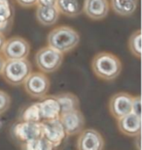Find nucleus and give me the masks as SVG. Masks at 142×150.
<instances>
[{
  "label": "nucleus",
  "instance_id": "f257e3e1",
  "mask_svg": "<svg viewBox=\"0 0 142 150\" xmlns=\"http://www.w3.org/2000/svg\"><path fill=\"white\" fill-rule=\"evenodd\" d=\"M92 70L95 76L105 81H114L121 75L122 61L117 55L108 52L96 53L92 60Z\"/></svg>",
  "mask_w": 142,
  "mask_h": 150
},
{
  "label": "nucleus",
  "instance_id": "f03ea898",
  "mask_svg": "<svg viewBox=\"0 0 142 150\" xmlns=\"http://www.w3.org/2000/svg\"><path fill=\"white\" fill-rule=\"evenodd\" d=\"M80 43L78 31L68 25H60L53 28L47 36V46L60 53H68L75 50Z\"/></svg>",
  "mask_w": 142,
  "mask_h": 150
},
{
  "label": "nucleus",
  "instance_id": "7ed1b4c3",
  "mask_svg": "<svg viewBox=\"0 0 142 150\" xmlns=\"http://www.w3.org/2000/svg\"><path fill=\"white\" fill-rule=\"evenodd\" d=\"M32 73L31 62L27 58L20 60H6L1 76L8 84L22 85Z\"/></svg>",
  "mask_w": 142,
  "mask_h": 150
},
{
  "label": "nucleus",
  "instance_id": "20e7f679",
  "mask_svg": "<svg viewBox=\"0 0 142 150\" xmlns=\"http://www.w3.org/2000/svg\"><path fill=\"white\" fill-rule=\"evenodd\" d=\"M34 61L40 72L52 74L60 68L63 62V54L49 46H45L36 52Z\"/></svg>",
  "mask_w": 142,
  "mask_h": 150
},
{
  "label": "nucleus",
  "instance_id": "39448f33",
  "mask_svg": "<svg viewBox=\"0 0 142 150\" xmlns=\"http://www.w3.org/2000/svg\"><path fill=\"white\" fill-rule=\"evenodd\" d=\"M24 89L31 98L43 99L49 93L51 87L50 79L42 72H32L24 83Z\"/></svg>",
  "mask_w": 142,
  "mask_h": 150
},
{
  "label": "nucleus",
  "instance_id": "423d86ee",
  "mask_svg": "<svg viewBox=\"0 0 142 150\" xmlns=\"http://www.w3.org/2000/svg\"><path fill=\"white\" fill-rule=\"evenodd\" d=\"M30 53V44L21 36H13L6 39L1 54L5 60H20L27 58Z\"/></svg>",
  "mask_w": 142,
  "mask_h": 150
},
{
  "label": "nucleus",
  "instance_id": "0eeeda50",
  "mask_svg": "<svg viewBox=\"0 0 142 150\" xmlns=\"http://www.w3.org/2000/svg\"><path fill=\"white\" fill-rule=\"evenodd\" d=\"M10 134L13 139L22 144L29 140L42 138L41 124L40 122L18 121L12 125Z\"/></svg>",
  "mask_w": 142,
  "mask_h": 150
},
{
  "label": "nucleus",
  "instance_id": "6e6552de",
  "mask_svg": "<svg viewBox=\"0 0 142 150\" xmlns=\"http://www.w3.org/2000/svg\"><path fill=\"white\" fill-rule=\"evenodd\" d=\"M133 96L127 92H118L112 95L108 103L110 114L115 119H120L131 112Z\"/></svg>",
  "mask_w": 142,
  "mask_h": 150
},
{
  "label": "nucleus",
  "instance_id": "1a4fd4ad",
  "mask_svg": "<svg viewBox=\"0 0 142 150\" xmlns=\"http://www.w3.org/2000/svg\"><path fill=\"white\" fill-rule=\"evenodd\" d=\"M76 147L77 150H103L105 142L98 131L95 129H85L78 134Z\"/></svg>",
  "mask_w": 142,
  "mask_h": 150
},
{
  "label": "nucleus",
  "instance_id": "9d476101",
  "mask_svg": "<svg viewBox=\"0 0 142 150\" xmlns=\"http://www.w3.org/2000/svg\"><path fill=\"white\" fill-rule=\"evenodd\" d=\"M40 124L42 137L46 139L48 142H50L53 145L59 147L66 137L65 131L59 118L52 120H42L40 121Z\"/></svg>",
  "mask_w": 142,
  "mask_h": 150
},
{
  "label": "nucleus",
  "instance_id": "9b49d317",
  "mask_svg": "<svg viewBox=\"0 0 142 150\" xmlns=\"http://www.w3.org/2000/svg\"><path fill=\"white\" fill-rule=\"evenodd\" d=\"M60 121L65 131L66 136L78 135L85 127V116L80 110L66 112L60 115Z\"/></svg>",
  "mask_w": 142,
  "mask_h": 150
},
{
  "label": "nucleus",
  "instance_id": "f8f14e48",
  "mask_svg": "<svg viewBox=\"0 0 142 150\" xmlns=\"http://www.w3.org/2000/svg\"><path fill=\"white\" fill-rule=\"evenodd\" d=\"M110 11L109 0H85L83 13L92 21H102Z\"/></svg>",
  "mask_w": 142,
  "mask_h": 150
},
{
  "label": "nucleus",
  "instance_id": "ddd939ff",
  "mask_svg": "<svg viewBox=\"0 0 142 150\" xmlns=\"http://www.w3.org/2000/svg\"><path fill=\"white\" fill-rule=\"evenodd\" d=\"M117 127L123 135L135 138L141 134V116L128 113L117 120Z\"/></svg>",
  "mask_w": 142,
  "mask_h": 150
},
{
  "label": "nucleus",
  "instance_id": "4468645a",
  "mask_svg": "<svg viewBox=\"0 0 142 150\" xmlns=\"http://www.w3.org/2000/svg\"><path fill=\"white\" fill-rule=\"evenodd\" d=\"M42 120L57 119L60 115V105L55 96H46L38 102ZM41 120V121H42Z\"/></svg>",
  "mask_w": 142,
  "mask_h": 150
},
{
  "label": "nucleus",
  "instance_id": "2eb2a0df",
  "mask_svg": "<svg viewBox=\"0 0 142 150\" xmlns=\"http://www.w3.org/2000/svg\"><path fill=\"white\" fill-rule=\"evenodd\" d=\"M15 17V9L11 0H0V32L7 34L11 31Z\"/></svg>",
  "mask_w": 142,
  "mask_h": 150
},
{
  "label": "nucleus",
  "instance_id": "dca6fc26",
  "mask_svg": "<svg viewBox=\"0 0 142 150\" xmlns=\"http://www.w3.org/2000/svg\"><path fill=\"white\" fill-rule=\"evenodd\" d=\"M85 0H57L56 6L60 14L65 17L76 18L83 14Z\"/></svg>",
  "mask_w": 142,
  "mask_h": 150
},
{
  "label": "nucleus",
  "instance_id": "f3484780",
  "mask_svg": "<svg viewBox=\"0 0 142 150\" xmlns=\"http://www.w3.org/2000/svg\"><path fill=\"white\" fill-rule=\"evenodd\" d=\"M60 11L57 6L53 7H39L37 6L35 11V17L37 21L43 26H52L57 22L60 18Z\"/></svg>",
  "mask_w": 142,
  "mask_h": 150
},
{
  "label": "nucleus",
  "instance_id": "a211bd4d",
  "mask_svg": "<svg viewBox=\"0 0 142 150\" xmlns=\"http://www.w3.org/2000/svg\"><path fill=\"white\" fill-rule=\"evenodd\" d=\"M109 5L116 15L131 17L137 10L138 0H110Z\"/></svg>",
  "mask_w": 142,
  "mask_h": 150
},
{
  "label": "nucleus",
  "instance_id": "6ab92c4d",
  "mask_svg": "<svg viewBox=\"0 0 142 150\" xmlns=\"http://www.w3.org/2000/svg\"><path fill=\"white\" fill-rule=\"evenodd\" d=\"M54 96L56 97L57 103L60 105V114L79 110L80 101L75 94L70 93V92H62V93L54 95Z\"/></svg>",
  "mask_w": 142,
  "mask_h": 150
},
{
  "label": "nucleus",
  "instance_id": "aec40b11",
  "mask_svg": "<svg viewBox=\"0 0 142 150\" xmlns=\"http://www.w3.org/2000/svg\"><path fill=\"white\" fill-rule=\"evenodd\" d=\"M41 120L38 103L31 104L27 108H22L19 117V121H25V122H40Z\"/></svg>",
  "mask_w": 142,
  "mask_h": 150
},
{
  "label": "nucleus",
  "instance_id": "412c9836",
  "mask_svg": "<svg viewBox=\"0 0 142 150\" xmlns=\"http://www.w3.org/2000/svg\"><path fill=\"white\" fill-rule=\"evenodd\" d=\"M21 150H57V147L42 137L40 139L22 143Z\"/></svg>",
  "mask_w": 142,
  "mask_h": 150
},
{
  "label": "nucleus",
  "instance_id": "4be33fe9",
  "mask_svg": "<svg viewBox=\"0 0 142 150\" xmlns=\"http://www.w3.org/2000/svg\"><path fill=\"white\" fill-rule=\"evenodd\" d=\"M128 47L131 53L134 57L139 59L141 57V30L133 31L128 38Z\"/></svg>",
  "mask_w": 142,
  "mask_h": 150
},
{
  "label": "nucleus",
  "instance_id": "5701e85b",
  "mask_svg": "<svg viewBox=\"0 0 142 150\" xmlns=\"http://www.w3.org/2000/svg\"><path fill=\"white\" fill-rule=\"evenodd\" d=\"M11 96L7 92L0 89V115L4 114L11 107Z\"/></svg>",
  "mask_w": 142,
  "mask_h": 150
},
{
  "label": "nucleus",
  "instance_id": "b1692460",
  "mask_svg": "<svg viewBox=\"0 0 142 150\" xmlns=\"http://www.w3.org/2000/svg\"><path fill=\"white\" fill-rule=\"evenodd\" d=\"M131 112L136 114V115H138V116H141V98H140L139 95H137V96H133Z\"/></svg>",
  "mask_w": 142,
  "mask_h": 150
},
{
  "label": "nucleus",
  "instance_id": "393cba45",
  "mask_svg": "<svg viewBox=\"0 0 142 150\" xmlns=\"http://www.w3.org/2000/svg\"><path fill=\"white\" fill-rule=\"evenodd\" d=\"M38 0H16V2L22 8H32L36 6Z\"/></svg>",
  "mask_w": 142,
  "mask_h": 150
},
{
  "label": "nucleus",
  "instance_id": "a878e982",
  "mask_svg": "<svg viewBox=\"0 0 142 150\" xmlns=\"http://www.w3.org/2000/svg\"><path fill=\"white\" fill-rule=\"evenodd\" d=\"M57 0H38L36 6L39 7H53L56 6Z\"/></svg>",
  "mask_w": 142,
  "mask_h": 150
},
{
  "label": "nucleus",
  "instance_id": "bb28decb",
  "mask_svg": "<svg viewBox=\"0 0 142 150\" xmlns=\"http://www.w3.org/2000/svg\"><path fill=\"white\" fill-rule=\"evenodd\" d=\"M6 41V37L4 34H2L0 32V53H1V50H2V47L4 46V43Z\"/></svg>",
  "mask_w": 142,
  "mask_h": 150
},
{
  "label": "nucleus",
  "instance_id": "cd10ccee",
  "mask_svg": "<svg viewBox=\"0 0 142 150\" xmlns=\"http://www.w3.org/2000/svg\"><path fill=\"white\" fill-rule=\"evenodd\" d=\"M5 58L3 57V55L0 53V76H1V73H2V70H3V67H4L5 64Z\"/></svg>",
  "mask_w": 142,
  "mask_h": 150
},
{
  "label": "nucleus",
  "instance_id": "c85d7f7f",
  "mask_svg": "<svg viewBox=\"0 0 142 150\" xmlns=\"http://www.w3.org/2000/svg\"><path fill=\"white\" fill-rule=\"evenodd\" d=\"M135 138H136V139H134L135 142H136V149L140 150V135L135 137Z\"/></svg>",
  "mask_w": 142,
  "mask_h": 150
},
{
  "label": "nucleus",
  "instance_id": "c756f323",
  "mask_svg": "<svg viewBox=\"0 0 142 150\" xmlns=\"http://www.w3.org/2000/svg\"><path fill=\"white\" fill-rule=\"evenodd\" d=\"M3 123H4V122H3L2 118L0 117V130H1V128H2V127H3Z\"/></svg>",
  "mask_w": 142,
  "mask_h": 150
}]
</instances>
